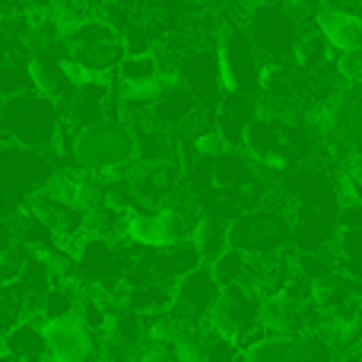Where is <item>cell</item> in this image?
<instances>
[{
  "instance_id": "19",
  "label": "cell",
  "mask_w": 362,
  "mask_h": 362,
  "mask_svg": "<svg viewBox=\"0 0 362 362\" xmlns=\"http://www.w3.org/2000/svg\"><path fill=\"white\" fill-rule=\"evenodd\" d=\"M194 108H197V99L175 83V86L165 89L163 99H159L150 112H153V118L159 121V131H165V127H178V124H185V121H191Z\"/></svg>"
},
{
  "instance_id": "11",
  "label": "cell",
  "mask_w": 362,
  "mask_h": 362,
  "mask_svg": "<svg viewBox=\"0 0 362 362\" xmlns=\"http://www.w3.org/2000/svg\"><path fill=\"white\" fill-rule=\"evenodd\" d=\"M318 35L337 54L362 51V16L350 6H318Z\"/></svg>"
},
{
  "instance_id": "23",
  "label": "cell",
  "mask_w": 362,
  "mask_h": 362,
  "mask_svg": "<svg viewBox=\"0 0 362 362\" xmlns=\"http://www.w3.org/2000/svg\"><path fill=\"white\" fill-rule=\"evenodd\" d=\"M226 150H229V146L223 144V137H219L216 131H204L194 137V153H200V156H206V159L226 156Z\"/></svg>"
},
{
  "instance_id": "5",
  "label": "cell",
  "mask_w": 362,
  "mask_h": 362,
  "mask_svg": "<svg viewBox=\"0 0 362 362\" xmlns=\"http://www.w3.org/2000/svg\"><path fill=\"white\" fill-rule=\"evenodd\" d=\"M245 35L251 38L261 64H286L302 38V23L286 6H255Z\"/></svg>"
},
{
  "instance_id": "15",
  "label": "cell",
  "mask_w": 362,
  "mask_h": 362,
  "mask_svg": "<svg viewBox=\"0 0 362 362\" xmlns=\"http://www.w3.org/2000/svg\"><path fill=\"white\" fill-rule=\"evenodd\" d=\"M187 245H191L200 267H210V264H216L229 251V226L219 216H213V213H204V216H197L191 223Z\"/></svg>"
},
{
  "instance_id": "25",
  "label": "cell",
  "mask_w": 362,
  "mask_h": 362,
  "mask_svg": "<svg viewBox=\"0 0 362 362\" xmlns=\"http://www.w3.org/2000/svg\"><path fill=\"white\" fill-rule=\"evenodd\" d=\"M13 245H16V235H13L10 223H4V219H0V257H4Z\"/></svg>"
},
{
  "instance_id": "22",
  "label": "cell",
  "mask_w": 362,
  "mask_h": 362,
  "mask_svg": "<svg viewBox=\"0 0 362 362\" xmlns=\"http://www.w3.org/2000/svg\"><path fill=\"white\" fill-rule=\"evenodd\" d=\"M159 74V64L156 54L146 51V54H124L118 64V83L121 86H134V83H146V80H156Z\"/></svg>"
},
{
  "instance_id": "20",
  "label": "cell",
  "mask_w": 362,
  "mask_h": 362,
  "mask_svg": "<svg viewBox=\"0 0 362 362\" xmlns=\"http://www.w3.org/2000/svg\"><path fill=\"white\" fill-rule=\"evenodd\" d=\"M76 308H80V299H76L74 286H64V283H54L48 293L38 302V315H42V325H51V321H64L74 318Z\"/></svg>"
},
{
  "instance_id": "16",
  "label": "cell",
  "mask_w": 362,
  "mask_h": 362,
  "mask_svg": "<svg viewBox=\"0 0 362 362\" xmlns=\"http://www.w3.org/2000/svg\"><path fill=\"white\" fill-rule=\"evenodd\" d=\"M255 118H257V102L251 95H226L223 102H216V127L213 131L223 137L226 146L242 144L245 131L251 127Z\"/></svg>"
},
{
  "instance_id": "3",
  "label": "cell",
  "mask_w": 362,
  "mask_h": 362,
  "mask_svg": "<svg viewBox=\"0 0 362 362\" xmlns=\"http://www.w3.org/2000/svg\"><path fill=\"white\" fill-rule=\"evenodd\" d=\"M289 242H293V223L276 210H248L229 223V248L255 264L280 257Z\"/></svg>"
},
{
  "instance_id": "12",
  "label": "cell",
  "mask_w": 362,
  "mask_h": 362,
  "mask_svg": "<svg viewBox=\"0 0 362 362\" xmlns=\"http://www.w3.org/2000/svg\"><path fill=\"white\" fill-rule=\"evenodd\" d=\"M29 216L35 219L38 226H45L54 242L57 238L70 242V238H76L83 232V226H86V216H83L80 210H74L70 204H64V200H57V197H48V194H38V197L29 200Z\"/></svg>"
},
{
  "instance_id": "24",
  "label": "cell",
  "mask_w": 362,
  "mask_h": 362,
  "mask_svg": "<svg viewBox=\"0 0 362 362\" xmlns=\"http://www.w3.org/2000/svg\"><path fill=\"white\" fill-rule=\"evenodd\" d=\"M134 362H175V356L169 353V346H150V350H144Z\"/></svg>"
},
{
  "instance_id": "21",
  "label": "cell",
  "mask_w": 362,
  "mask_h": 362,
  "mask_svg": "<svg viewBox=\"0 0 362 362\" xmlns=\"http://www.w3.org/2000/svg\"><path fill=\"white\" fill-rule=\"evenodd\" d=\"M327 45H325V38L318 35V32H302V38H299V45H296V51H293V64H296V70H305V74H318V67H325L327 64Z\"/></svg>"
},
{
  "instance_id": "9",
  "label": "cell",
  "mask_w": 362,
  "mask_h": 362,
  "mask_svg": "<svg viewBox=\"0 0 362 362\" xmlns=\"http://www.w3.org/2000/svg\"><path fill=\"white\" fill-rule=\"evenodd\" d=\"M242 362H334V346L325 334L261 337L242 353Z\"/></svg>"
},
{
  "instance_id": "26",
  "label": "cell",
  "mask_w": 362,
  "mask_h": 362,
  "mask_svg": "<svg viewBox=\"0 0 362 362\" xmlns=\"http://www.w3.org/2000/svg\"><path fill=\"white\" fill-rule=\"evenodd\" d=\"M0 362H16V359H10V356H6L4 350H0Z\"/></svg>"
},
{
  "instance_id": "7",
  "label": "cell",
  "mask_w": 362,
  "mask_h": 362,
  "mask_svg": "<svg viewBox=\"0 0 362 362\" xmlns=\"http://www.w3.org/2000/svg\"><path fill=\"white\" fill-rule=\"evenodd\" d=\"M321 312L312 302H296L286 293L261 299L257 305V331L264 337H299V334H318Z\"/></svg>"
},
{
  "instance_id": "17",
  "label": "cell",
  "mask_w": 362,
  "mask_h": 362,
  "mask_svg": "<svg viewBox=\"0 0 362 362\" xmlns=\"http://www.w3.org/2000/svg\"><path fill=\"white\" fill-rule=\"evenodd\" d=\"M0 350L16 362H48V346H45L42 321L25 318L23 325H16L13 331H6L0 337Z\"/></svg>"
},
{
  "instance_id": "1",
  "label": "cell",
  "mask_w": 362,
  "mask_h": 362,
  "mask_svg": "<svg viewBox=\"0 0 362 362\" xmlns=\"http://www.w3.org/2000/svg\"><path fill=\"white\" fill-rule=\"evenodd\" d=\"M70 156L80 172H93L102 178L121 175L137 156L134 153V131L118 118L80 127L70 140Z\"/></svg>"
},
{
  "instance_id": "14",
  "label": "cell",
  "mask_w": 362,
  "mask_h": 362,
  "mask_svg": "<svg viewBox=\"0 0 362 362\" xmlns=\"http://www.w3.org/2000/svg\"><path fill=\"white\" fill-rule=\"evenodd\" d=\"M25 76H29V86L35 89V95L54 102L57 108L67 105L70 93H74V83H70L67 67H64L61 57H29Z\"/></svg>"
},
{
  "instance_id": "4",
  "label": "cell",
  "mask_w": 362,
  "mask_h": 362,
  "mask_svg": "<svg viewBox=\"0 0 362 362\" xmlns=\"http://www.w3.org/2000/svg\"><path fill=\"white\" fill-rule=\"evenodd\" d=\"M216 70L219 86L226 95H255L257 76H261V57H257L251 38L245 35L242 25H229L219 32L216 42Z\"/></svg>"
},
{
  "instance_id": "18",
  "label": "cell",
  "mask_w": 362,
  "mask_h": 362,
  "mask_svg": "<svg viewBox=\"0 0 362 362\" xmlns=\"http://www.w3.org/2000/svg\"><path fill=\"white\" fill-rule=\"evenodd\" d=\"M175 362H213V334L206 327H175L165 340Z\"/></svg>"
},
{
  "instance_id": "8",
  "label": "cell",
  "mask_w": 362,
  "mask_h": 362,
  "mask_svg": "<svg viewBox=\"0 0 362 362\" xmlns=\"http://www.w3.org/2000/svg\"><path fill=\"white\" fill-rule=\"evenodd\" d=\"M219 296V286L213 280L210 267H194L172 286V305L169 318L181 327H204L213 302Z\"/></svg>"
},
{
  "instance_id": "2",
  "label": "cell",
  "mask_w": 362,
  "mask_h": 362,
  "mask_svg": "<svg viewBox=\"0 0 362 362\" xmlns=\"http://www.w3.org/2000/svg\"><path fill=\"white\" fill-rule=\"evenodd\" d=\"M0 127L6 137H13L16 144L38 150V146L54 144V137L64 127V112L54 102L42 99V95H13L0 105Z\"/></svg>"
},
{
  "instance_id": "10",
  "label": "cell",
  "mask_w": 362,
  "mask_h": 362,
  "mask_svg": "<svg viewBox=\"0 0 362 362\" xmlns=\"http://www.w3.org/2000/svg\"><path fill=\"white\" fill-rule=\"evenodd\" d=\"M48 362H95L99 359V334H93L80 318H64L42 325Z\"/></svg>"
},
{
  "instance_id": "27",
  "label": "cell",
  "mask_w": 362,
  "mask_h": 362,
  "mask_svg": "<svg viewBox=\"0 0 362 362\" xmlns=\"http://www.w3.org/2000/svg\"><path fill=\"white\" fill-rule=\"evenodd\" d=\"M356 181H359V191H362V172H359V175H356Z\"/></svg>"
},
{
  "instance_id": "13",
  "label": "cell",
  "mask_w": 362,
  "mask_h": 362,
  "mask_svg": "<svg viewBox=\"0 0 362 362\" xmlns=\"http://www.w3.org/2000/svg\"><path fill=\"white\" fill-rule=\"evenodd\" d=\"M175 76H178V86L187 89L197 102H210L216 99V93H223L213 51H191L181 61V67H175Z\"/></svg>"
},
{
  "instance_id": "6",
  "label": "cell",
  "mask_w": 362,
  "mask_h": 362,
  "mask_svg": "<svg viewBox=\"0 0 362 362\" xmlns=\"http://www.w3.org/2000/svg\"><path fill=\"white\" fill-rule=\"evenodd\" d=\"M191 223L181 206L163 204L153 213H127L124 216V238H131L134 245L150 251H169L178 245H187L191 238Z\"/></svg>"
}]
</instances>
